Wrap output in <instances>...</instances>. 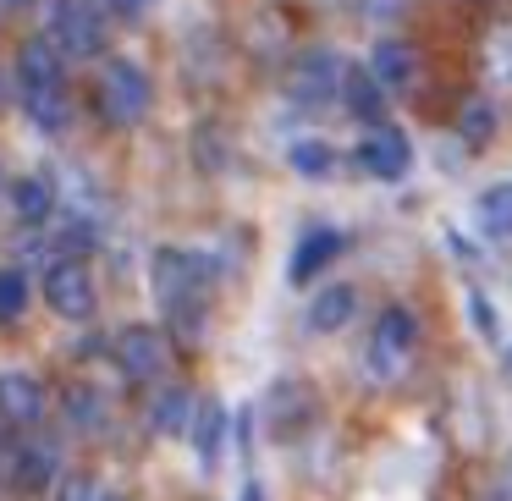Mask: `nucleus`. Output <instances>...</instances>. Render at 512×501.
<instances>
[{"label": "nucleus", "instance_id": "f257e3e1", "mask_svg": "<svg viewBox=\"0 0 512 501\" xmlns=\"http://www.w3.org/2000/svg\"><path fill=\"white\" fill-rule=\"evenodd\" d=\"M413 347H419V320H413V309H402V303H391V309H380L375 331H369V375L380 380H397L402 369H408Z\"/></svg>", "mask_w": 512, "mask_h": 501}, {"label": "nucleus", "instance_id": "4be33fe9", "mask_svg": "<svg viewBox=\"0 0 512 501\" xmlns=\"http://www.w3.org/2000/svg\"><path fill=\"white\" fill-rule=\"evenodd\" d=\"M23 309H28V276L0 270V320H23Z\"/></svg>", "mask_w": 512, "mask_h": 501}, {"label": "nucleus", "instance_id": "4468645a", "mask_svg": "<svg viewBox=\"0 0 512 501\" xmlns=\"http://www.w3.org/2000/svg\"><path fill=\"white\" fill-rule=\"evenodd\" d=\"M188 435H193V452H199V463L215 468V457H221V441H226V408H221V402H199V413H193Z\"/></svg>", "mask_w": 512, "mask_h": 501}, {"label": "nucleus", "instance_id": "393cba45", "mask_svg": "<svg viewBox=\"0 0 512 501\" xmlns=\"http://www.w3.org/2000/svg\"><path fill=\"white\" fill-rule=\"evenodd\" d=\"M490 78L512 83V28H496V34H490Z\"/></svg>", "mask_w": 512, "mask_h": 501}, {"label": "nucleus", "instance_id": "9b49d317", "mask_svg": "<svg viewBox=\"0 0 512 501\" xmlns=\"http://www.w3.org/2000/svg\"><path fill=\"white\" fill-rule=\"evenodd\" d=\"M342 105L358 116V122H375L380 127V111H386V83H380L369 67H347L342 72Z\"/></svg>", "mask_w": 512, "mask_h": 501}, {"label": "nucleus", "instance_id": "dca6fc26", "mask_svg": "<svg viewBox=\"0 0 512 501\" xmlns=\"http://www.w3.org/2000/svg\"><path fill=\"white\" fill-rule=\"evenodd\" d=\"M369 72H375L386 89H402V83L413 78V50L402 45V39H380V45L369 50Z\"/></svg>", "mask_w": 512, "mask_h": 501}, {"label": "nucleus", "instance_id": "f03ea898", "mask_svg": "<svg viewBox=\"0 0 512 501\" xmlns=\"http://www.w3.org/2000/svg\"><path fill=\"white\" fill-rule=\"evenodd\" d=\"M149 100H155V89H149V72L138 67V61H122V56L105 61V72H100V105H105V116H111L116 127L144 122Z\"/></svg>", "mask_w": 512, "mask_h": 501}, {"label": "nucleus", "instance_id": "6e6552de", "mask_svg": "<svg viewBox=\"0 0 512 501\" xmlns=\"http://www.w3.org/2000/svg\"><path fill=\"white\" fill-rule=\"evenodd\" d=\"M408 160H413V149H408V138H402L397 127H375V133L358 144V166H364L375 182H397L402 171H408Z\"/></svg>", "mask_w": 512, "mask_h": 501}, {"label": "nucleus", "instance_id": "ddd939ff", "mask_svg": "<svg viewBox=\"0 0 512 501\" xmlns=\"http://www.w3.org/2000/svg\"><path fill=\"white\" fill-rule=\"evenodd\" d=\"M17 78H23V94H34V89H61V56H56V45H45V39H28V45L17 50Z\"/></svg>", "mask_w": 512, "mask_h": 501}, {"label": "nucleus", "instance_id": "cd10ccee", "mask_svg": "<svg viewBox=\"0 0 512 501\" xmlns=\"http://www.w3.org/2000/svg\"><path fill=\"white\" fill-rule=\"evenodd\" d=\"M100 501H127V496H100Z\"/></svg>", "mask_w": 512, "mask_h": 501}, {"label": "nucleus", "instance_id": "1a4fd4ad", "mask_svg": "<svg viewBox=\"0 0 512 501\" xmlns=\"http://www.w3.org/2000/svg\"><path fill=\"white\" fill-rule=\"evenodd\" d=\"M336 254H342V232H336V226H309V232L298 237V248H292V270H287V276L303 287V281H314Z\"/></svg>", "mask_w": 512, "mask_h": 501}, {"label": "nucleus", "instance_id": "7ed1b4c3", "mask_svg": "<svg viewBox=\"0 0 512 501\" xmlns=\"http://www.w3.org/2000/svg\"><path fill=\"white\" fill-rule=\"evenodd\" d=\"M204 259L199 254H182V248H160L155 254V292L171 314H193L199 309V287H204Z\"/></svg>", "mask_w": 512, "mask_h": 501}, {"label": "nucleus", "instance_id": "b1692460", "mask_svg": "<svg viewBox=\"0 0 512 501\" xmlns=\"http://www.w3.org/2000/svg\"><path fill=\"white\" fill-rule=\"evenodd\" d=\"M490 127H496V111H490L485 100H474L463 116H457V133H463L468 144H485V138H490Z\"/></svg>", "mask_w": 512, "mask_h": 501}, {"label": "nucleus", "instance_id": "412c9836", "mask_svg": "<svg viewBox=\"0 0 512 501\" xmlns=\"http://www.w3.org/2000/svg\"><path fill=\"white\" fill-rule=\"evenodd\" d=\"M67 419L78 424V430H100L105 424V402H100V391H67Z\"/></svg>", "mask_w": 512, "mask_h": 501}, {"label": "nucleus", "instance_id": "f8f14e48", "mask_svg": "<svg viewBox=\"0 0 512 501\" xmlns=\"http://www.w3.org/2000/svg\"><path fill=\"white\" fill-rule=\"evenodd\" d=\"M353 309H358V292L347 287V281H336V287H325V292H314V303H309V331H320V336H331V331H342L347 320H353Z\"/></svg>", "mask_w": 512, "mask_h": 501}, {"label": "nucleus", "instance_id": "a211bd4d", "mask_svg": "<svg viewBox=\"0 0 512 501\" xmlns=\"http://www.w3.org/2000/svg\"><path fill=\"white\" fill-rule=\"evenodd\" d=\"M474 215H479V226H485V237H512V182H490V188L479 193Z\"/></svg>", "mask_w": 512, "mask_h": 501}, {"label": "nucleus", "instance_id": "bb28decb", "mask_svg": "<svg viewBox=\"0 0 512 501\" xmlns=\"http://www.w3.org/2000/svg\"><path fill=\"white\" fill-rule=\"evenodd\" d=\"M111 6H116V12H127V17H138V12L149 6V0H111Z\"/></svg>", "mask_w": 512, "mask_h": 501}, {"label": "nucleus", "instance_id": "a878e982", "mask_svg": "<svg viewBox=\"0 0 512 501\" xmlns=\"http://www.w3.org/2000/svg\"><path fill=\"white\" fill-rule=\"evenodd\" d=\"M56 501H100V490H94V479L72 474V479H61V485H56Z\"/></svg>", "mask_w": 512, "mask_h": 501}, {"label": "nucleus", "instance_id": "aec40b11", "mask_svg": "<svg viewBox=\"0 0 512 501\" xmlns=\"http://www.w3.org/2000/svg\"><path fill=\"white\" fill-rule=\"evenodd\" d=\"M23 100H28V116H34L39 127H50V133L67 127V94L61 89H34V94H23Z\"/></svg>", "mask_w": 512, "mask_h": 501}, {"label": "nucleus", "instance_id": "9d476101", "mask_svg": "<svg viewBox=\"0 0 512 501\" xmlns=\"http://www.w3.org/2000/svg\"><path fill=\"white\" fill-rule=\"evenodd\" d=\"M39 413H45V386H39L34 375H23V369H6V375H0V419L34 424Z\"/></svg>", "mask_w": 512, "mask_h": 501}, {"label": "nucleus", "instance_id": "5701e85b", "mask_svg": "<svg viewBox=\"0 0 512 501\" xmlns=\"http://www.w3.org/2000/svg\"><path fill=\"white\" fill-rule=\"evenodd\" d=\"M50 474H56V457H50L45 446H28L23 463H17V485H23V490H39Z\"/></svg>", "mask_w": 512, "mask_h": 501}, {"label": "nucleus", "instance_id": "423d86ee", "mask_svg": "<svg viewBox=\"0 0 512 501\" xmlns=\"http://www.w3.org/2000/svg\"><path fill=\"white\" fill-rule=\"evenodd\" d=\"M287 94L298 105H325L331 94H342V61L331 50H309L287 67Z\"/></svg>", "mask_w": 512, "mask_h": 501}, {"label": "nucleus", "instance_id": "20e7f679", "mask_svg": "<svg viewBox=\"0 0 512 501\" xmlns=\"http://www.w3.org/2000/svg\"><path fill=\"white\" fill-rule=\"evenodd\" d=\"M45 303L61 314V320H89L94 314V276L89 265H78V259H56V265L45 270Z\"/></svg>", "mask_w": 512, "mask_h": 501}, {"label": "nucleus", "instance_id": "2eb2a0df", "mask_svg": "<svg viewBox=\"0 0 512 501\" xmlns=\"http://www.w3.org/2000/svg\"><path fill=\"white\" fill-rule=\"evenodd\" d=\"M12 210L23 215L28 226H45L50 215H56V188H50V177H23L12 188Z\"/></svg>", "mask_w": 512, "mask_h": 501}, {"label": "nucleus", "instance_id": "39448f33", "mask_svg": "<svg viewBox=\"0 0 512 501\" xmlns=\"http://www.w3.org/2000/svg\"><path fill=\"white\" fill-rule=\"evenodd\" d=\"M116 364H122V375L133 380V386L160 380V375H166V364H171L166 336H160L155 325H127V331L116 336Z\"/></svg>", "mask_w": 512, "mask_h": 501}, {"label": "nucleus", "instance_id": "f3484780", "mask_svg": "<svg viewBox=\"0 0 512 501\" xmlns=\"http://www.w3.org/2000/svg\"><path fill=\"white\" fill-rule=\"evenodd\" d=\"M193 397L182 386H171V391H160L155 397V408H149V424H155V435H182L193 424Z\"/></svg>", "mask_w": 512, "mask_h": 501}, {"label": "nucleus", "instance_id": "6ab92c4d", "mask_svg": "<svg viewBox=\"0 0 512 501\" xmlns=\"http://www.w3.org/2000/svg\"><path fill=\"white\" fill-rule=\"evenodd\" d=\"M292 166H298L303 177H331V171H336V149L320 144V138H303V144H292Z\"/></svg>", "mask_w": 512, "mask_h": 501}, {"label": "nucleus", "instance_id": "0eeeda50", "mask_svg": "<svg viewBox=\"0 0 512 501\" xmlns=\"http://www.w3.org/2000/svg\"><path fill=\"white\" fill-rule=\"evenodd\" d=\"M56 39L72 56H94L105 50V17L94 0H56Z\"/></svg>", "mask_w": 512, "mask_h": 501}]
</instances>
